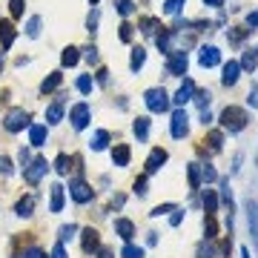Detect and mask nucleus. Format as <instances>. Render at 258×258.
<instances>
[{"mask_svg":"<svg viewBox=\"0 0 258 258\" xmlns=\"http://www.w3.org/2000/svg\"><path fill=\"white\" fill-rule=\"evenodd\" d=\"M98 20H101V14H98V9H92V12H89V17H86V26H89V32H95V29H98Z\"/></svg>","mask_w":258,"mask_h":258,"instance_id":"44","label":"nucleus"},{"mask_svg":"<svg viewBox=\"0 0 258 258\" xmlns=\"http://www.w3.org/2000/svg\"><path fill=\"white\" fill-rule=\"evenodd\" d=\"M75 233H78V227H75V224L60 227V241H69V238H75Z\"/></svg>","mask_w":258,"mask_h":258,"instance_id":"40","label":"nucleus"},{"mask_svg":"<svg viewBox=\"0 0 258 258\" xmlns=\"http://www.w3.org/2000/svg\"><path fill=\"white\" fill-rule=\"evenodd\" d=\"M0 172H3V175L12 172V161H9V158H0Z\"/></svg>","mask_w":258,"mask_h":258,"instance_id":"49","label":"nucleus"},{"mask_svg":"<svg viewBox=\"0 0 258 258\" xmlns=\"http://www.w3.org/2000/svg\"><path fill=\"white\" fill-rule=\"evenodd\" d=\"M98 258H112V250H101V256Z\"/></svg>","mask_w":258,"mask_h":258,"instance_id":"57","label":"nucleus"},{"mask_svg":"<svg viewBox=\"0 0 258 258\" xmlns=\"http://www.w3.org/2000/svg\"><path fill=\"white\" fill-rule=\"evenodd\" d=\"M46 138H49V132H46L43 124L29 127V143H32V146H46Z\"/></svg>","mask_w":258,"mask_h":258,"instance_id":"13","label":"nucleus"},{"mask_svg":"<svg viewBox=\"0 0 258 258\" xmlns=\"http://www.w3.org/2000/svg\"><path fill=\"white\" fill-rule=\"evenodd\" d=\"M247 26H253V29H256V26H258V12H253V14H250V17H247Z\"/></svg>","mask_w":258,"mask_h":258,"instance_id":"54","label":"nucleus"},{"mask_svg":"<svg viewBox=\"0 0 258 258\" xmlns=\"http://www.w3.org/2000/svg\"><path fill=\"white\" fill-rule=\"evenodd\" d=\"M112 161H115V166H127L129 164V146L127 143H118L115 149H112Z\"/></svg>","mask_w":258,"mask_h":258,"instance_id":"19","label":"nucleus"},{"mask_svg":"<svg viewBox=\"0 0 258 258\" xmlns=\"http://www.w3.org/2000/svg\"><path fill=\"white\" fill-rule=\"evenodd\" d=\"M52 258H66V250H63V244H58L55 250H52Z\"/></svg>","mask_w":258,"mask_h":258,"instance_id":"51","label":"nucleus"},{"mask_svg":"<svg viewBox=\"0 0 258 258\" xmlns=\"http://www.w3.org/2000/svg\"><path fill=\"white\" fill-rule=\"evenodd\" d=\"M181 3H184V0H166V3H164V12L166 14H178V12H181Z\"/></svg>","mask_w":258,"mask_h":258,"instance_id":"41","label":"nucleus"},{"mask_svg":"<svg viewBox=\"0 0 258 258\" xmlns=\"http://www.w3.org/2000/svg\"><path fill=\"white\" fill-rule=\"evenodd\" d=\"M135 192H138V195H146V175H141L135 181Z\"/></svg>","mask_w":258,"mask_h":258,"instance_id":"48","label":"nucleus"},{"mask_svg":"<svg viewBox=\"0 0 258 258\" xmlns=\"http://www.w3.org/2000/svg\"><path fill=\"white\" fill-rule=\"evenodd\" d=\"M69 195L78 201V204H89L92 195H95V189L89 187L86 181H72V184H69Z\"/></svg>","mask_w":258,"mask_h":258,"instance_id":"7","label":"nucleus"},{"mask_svg":"<svg viewBox=\"0 0 258 258\" xmlns=\"http://www.w3.org/2000/svg\"><path fill=\"white\" fill-rule=\"evenodd\" d=\"M204 3H207V6H215V9H221L224 6V0H204Z\"/></svg>","mask_w":258,"mask_h":258,"instance_id":"56","label":"nucleus"},{"mask_svg":"<svg viewBox=\"0 0 258 258\" xmlns=\"http://www.w3.org/2000/svg\"><path fill=\"white\" fill-rule=\"evenodd\" d=\"M169 132H172V138H187L189 135V118H187V112L184 109H178L175 115H172V124H169Z\"/></svg>","mask_w":258,"mask_h":258,"instance_id":"5","label":"nucleus"},{"mask_svg":"<svg viewBox=\"0 0 258 258\" xmlns=\"http://www.w3.org/2000/svg\"><path fill=\"white\" fill-rule=\"evenodd\" d=\"M92 78H89V75H81V78H78V92H83V95H89L92 92Z\"/></svg>","mask_w":258,"mask_h":258,"instance_id":"33","label":"nucleus"},{"mask_svg":"<svg viewBox=\"0 0 258 258\" xmlns=\"http://www.w3.org/2000/svg\"><path fill=\"white\" fill-rule=\"evenodd\" d=\"M101 247V238H98V230H83V253H95Z\"/></svg>","mask_w":258,"mask_h":258,"instance_id":"15","label":"nucleus"},{"mask_svg":"<svg viewBox=\"0 0 258 258\" xmlns=\"http://www.w3.org/2000/svg\"><path fill=\"white\" fill-rule=\"evenodd\" d=\"M14 212H17L20 218H29V215L35 212V198H32V195H23V198L17 201V207H14Z\"/></svg>","mask_w":258,"mask_h":258,"instance_id":"17","label":"nucleus"},{"mask_svg":"<svg viewBox=\"0 0 258 258\" xmlns=\"http://www.w3.org/2000/svg\"><path fill=\"white\" fill-rule=\"evenodd\" d=\"M238 75H241V63H235V60H230V63H224L221 83H224V86H235V83H238Z\"/></svg>","mask_w":258,"mask_h":258,"instance_id":"11","label":"nucleus"},{"mask_svg":"<svg viewBox=\"0 0 258 258\" xmlns=\"http://www.w3.org/2000/svg\"><path fill=\"white\" fill-rule=\"evenodd\" d=\"M49 210H52V212H60V210H63V187H60V184H55V187H52V201H49Z\"/></svg>","mask_w":258,"mask_h":258,"instance_id":"22","label":"nucleus"},{"mask_svg":"<svg viewBox=\"0 0 258 258\" xmlns=\"http://www.w3.org/2000/svg\"><path fill=\"white\" fill-rule=\"evenodd\" d=\"M115 9L124 14V17H127V14H132V9H135V6H132V0H115Z\"/></svg>","mask_w":258,"mask_h":258,"instance_id":"38","label":"nucleus"},{"mask_svg":"<svg viewBox=\"0 0 258 258\" xmlns=\"http://www.w3.org/2000/svg\"><path fill=\"white\" fill-rule=\"evenodd\" d=\"M32 161V155H29V149H20V164H23V169H26V164Z\"/></svg>","mask_w":258,"mask_h":258,"instance_id":"52","label":"nucleus"},{"mask_svg":"<svg viewBox=\"0 0 258 258\" xmlns=\"http://www.w3.org/2000/svg\"><path fill=\"white\" fill-rule=\"evenodd\" d=\"M210 89H198V92H195V104L201 106V112H207V106H210Z\"/></svg>","mask_w":258,"mask_h":258,"instance_id":"30","label":"nucleus"},{"mask_svg":"<svg viewBox=\"0 0 258 258\" xmlns=\"http://www.w3.org/2000/svg\"><path fill=\"white\" fill-rule=\"evenodd\" d=\"M207 141H210V149H212V152H218L224 138H221V132H210V135H207ZM207 141H204V143H207Z\"/></svg>","mask_w":258,"mask_h":258,"instance_id":"35","label":"nucleus"},{"mask_svg":"<svg viewBox=\"0 0 258 258\" xmlns=\"http://www.w3.org/2000/svg\"><path fill=\"white\" fill-rule=\"evenodd\" d=\"M204 233H207V238H215V233H218V227H215V218H212V215L204 218Z\"/></svg>","mask_w":258,"mask_h":258,"instance_id":"37","label":"nucleus"},{"mask_svg":"<svg viewBox=\"0 0 258 258\" xmlns=\"http://www.w3.org/2000/svg\"><path fill=\"white\" fill-rule=\"evenodd\" d=\"M256 63H258V58L253 55V52H247V55H244V60H241V69H247V72H256Z\"/></svg>","mask_w":258,"mask_h":258,"instance_id":"36","label":"nucleus"},{"mask_svg":"<svg viewBox=\"0 0 258 258\" xmlns=\"http://www.w3.org/2000/svg\"><path fill=\"white\" fill-rule=\"evenodd\" d=\"M0 43H3V49H9L14 43V26L9 20H0Z\"/></svg>","mask_w":258,"mask_h":258,"instance_id":"16","label":"nucleus"},{"mask_svg":"<svg viewBox=\"0 0 258 258\" xmlns=\"http://www.w3.org/2000/svg\"><path fill=\"white\" fill-rule=\"evenodd\" d=\"M86 60H89V63H95V60H98V49H95V46L86 49Z\"/></svg>","mask_w":258,"mask_h":258,"instance_id":"50","label":"nucleus"},{"mask_svg":"<svg viewBox=\"0 0 258 258\" xmlns=\"http://www.w3.org/2000/svg\"><path fill=\"white\" fill-rule=\"evenodd\" d=\"M184 221V212H175V215H172V218H169V224H172V227H178V224Z\"/></svg>","mask_w":258,"mask_h":258,"instance_id":"53","label":"nucleus"},{"mask_svg":"<svg viewBox=\"0 0 258 258\" xmlns=\"http://www.w3.org/2000/svg\"><path fill=\"white\" fill-rule=\"evenodd\" d=\"M138 26H141L143 35H155V29H161V20H158V17H143Z\"/></svg>","mask_w":258,"mask_h":258,"instance_id":"27","label":"nucleus"},{"mask_svg":"<svg viewBox=\"0 0 258 258\" xmlns=\"http://www.w3.org/2000/svg\"><path fill=\"white\" fill-rule=\"evenodd\" d=\"M204 210H207V215H215V210H218V198H215L212 189L204 192Z\"/></svg>","mask_w":258,"mask_h":258,"instance_id":"26","label":"nucleus"},{"mask_svg":"<svg viewBox=\"0 0 258 258\" xmlns=\"http://www.w3.org/2000/svg\"><path fill=\"white\" fill-rule=\"evenodd\" d=\"M121 256L124 258H143V250L141 247H135V244H127L124 250H121Z\"/></svg>","mask_w":258,"mask_h":258,"instance_id":"32","label":"nucleus"},{"mask_svg":"<svg viewBox=\"0 0 258 258\" xmlns=\"http://www.w3.org/2000/svg\"><path fill=\"white\" fill-rule=\"evenodd\" d=\"M155 43H158V49H161V52H166V55H169V43H172V32H164V35H158V37H155Z\"/></svg>","mask_w":258,"mask_h":258,"instance_id":"31","label":"nucleus"},{"mask_svg":"<svg viewBox=\"0 0 258 258\" xmlns=\"http://www.w3.org/2000/svg\"><path fill=\"white\" fill-rule=\"evenodd\" d=\"M187 175H189V187L198 189L201 187V169H198V164H189L187 166Z\"/></svg>","mask_w":258,"mask_h":258,"instance_id":"28","label":"nucleus"},{"mask_svg":"<svg viewBox=\"0 0 258 258\" xmlns=\"http://www.w3.org/2000/svg\"><path fill=\"white\" fill-rule=\"evenodd\" d=\"M0 72H3V55H0Z\"/></svg>","mask_w":258,"mask_h":258,"instance_id":"59","label":"nucleus"},{"mask_svg":"<svg viewBox=\"0 0 258 258\" xmlns=\"http://www.w3.org/2000/svg\"><path fill=\"white\" fill-rule=\"evenodd\" d=\"M72 158L69 155H58V161H55V169H58L60 175H69V169H72Z\"/></svg>","mask_w":258,"mask_h":258,"instance_id":"29","label":"nucleus"},{"mask_svg":"<svg viewBox=\"0 0 258 258\" xmlns=\"http://www.w3.org/2000/svg\"><path fill=\"white\" fill-rule=\"evenodd\" d=\"M115 233L124 238V241H129L132 235H135V224L129 221V218H115Z\"/></svg>","mask_w":258,"mask_h":258,"instance_id":"14","label":"nucleus"},{"mask_svg":"<svg viewBox=\"0 0 258 258\" xmlns=\"http://www.w3.org/2000/svg\"><path fill=\"white\" fill-rule=\"evenodd\" d=\"M247 104L253 106V109H258V83H253V89H250V98H247Z\"/></svg>","mask_w":258,"mask_h":258,"instance_id":"46","label":"nucleus"},{"mask_svg":"<svg viewBox=\"0 0 258 258\" xmlns=\"http://www.w3.org/2000/svg\"><path fill=\"white\" fill-rule=\"evenodd\" d=\"M89 118H92V109H89V104H75L69 112V121L75 129H86L89 127Z\"/></svg>","mask_w":258,"mask_h":258,"instance_id":"4","label":"nucleus"},{"mask_svg":"<svg viewBox=\"0 0 258 258\" xmlns=\"http://www.w3.org/2000/svg\"><path fill=\"white\" fill-rule=\"evenodd\" d=\"M247 121H250V118H247V112L241 109V106H227V109L221 112V127L227 129L230 135L241 132V129L247 127Z\"/></svg>","mask_w":258,"mask_h":258,"instance_id":"1","label":"nucleus"},{"mask_svg":"<svg viewBox=\"0 0 258 258\" xmlns=\"http://www.w3.org/2000/svg\"><path fill=\"white\" fill-rule=\"evenodd\" d=\"M198 60H201V66H207V69H210V66H218V63H221V52L215 46H204L198 52Z\"/></svg>","mask_w":258,"mask_h":258,"instance_id":"10","label":"nucleus"},{"mask_svg":"<svg viewBox=\"0 0 258 258\" xmlns=\"http://www.w3.org/2000/svg\"><path fill=\"white\" fill-rule=\"evenodd\" d=\"M106 81H109V72L101 69V72H98V83H106Z\"/></svg>","mask_w":258,"mask_h":258,"instance_id":"55","label":"nucleus"},{"mask_svg":"<svg viewBox=\"0 0 258 258\" xmlns=\"http://www.w3.org/2000/svg\"><path fill=\"white\" fill-rule=\"evenodd\" d=\"M132 132H135V138H138V141H146V138H149V118H135Z\"/></svg>","mask_w":258,"mask_h":258,"instance_id":"18","label":"nucleus"},{"mask_svg":"<svg viewBox=\"0 0 258 258\" xmlns=\"http://www.w3.org/2000/svg\"><path fill=\"white\" fill-rule=\"evenodd\" d=\"M46 169H49V164H46V158H35L32 164L23 169V178H26V184H37L40 178L46 175Z\"/></svg>","mask_w":258,"mask_h":258,"instance_id":"6","label":"nucleus"},{"mask_svg":"<svg viewBox=\"0 0 258 258\" xmlns=\"http://www.w3.org/2000/svg\"><path fill=\"white\" fill-rule=\"evenodd\" d=\"M143 60H146V52H143L141 46H135V49H132V58H129V69L138 72L143 66Z\"/></svg>","mask_w":258,"mask_h":258,"instance_id":"23","label":"nucleus"},{"mask_svg":"<svg viewBox=\"0 0 258 258\" xmlns=\"http://www.w3.org/2000/svg\"><path fill=\"white\" fill-rule=\"evenodd\" d=\"M23 258H46V256H43V250H40V247H29V250L23 253Z\"/></svg>","mask_w":258,"mask_h":258,"instance_id":"47","label":"nucleus"},{"mask_svg":"<svg viewBox=\"0 0 258 258\" xmlns=\"http://www.w3.org/2000/svg\"><path fill=\"white\" fill-rule=\"evenodd\" d=\"M60 83H63V75H60V72H52L46 81L40 83V92H43V95H46V92H55Z\"/></svg>","mask_w":258,"mask_h":258,"instance_id":"20","label":"nucleus"},{"mask_svg":"<svg viewBox=\"0 0 258 258\" xmlns=\"http://www.w3.org/2000/svg\"><path fill=\"white\" fill-rule=\"evenodd\" d=\"M9 9H12L14 17H20V14H23V9H26V0H12V3H9Z\"/></svg>","mask_w":258,"mask_h":258,"instance_id":"43","label":"nucleus"},{"mask_svg":"<svg viewBox=\"0 0 258 258\" xmlns=\"http://www.w3.org/2000/svg\"><path fill=\"white\" fill-rule=\"evenodd\" d=\"M118 35H121V40H124V43H129V40H132V26H129V23H121V32H118Z\"/></svg>","mask_w":258,"mask_h":258,"instance_id":"45","label":"nucleus"},{"mask_svg":"<svg viewBox=\"0 0 258 258\" xmlns=\"http://www.w3.org/2000/svg\"><path fill=\"white\" fill-rule=\"evenodd\" d=\"M78 60H81V55H78V49L75 46L63 49V55H60V63H63V66H75Z\"/></svg>","mask_w":258,"mask_h":258,"instance_id":"25","label":"nucleus"},{"mask_svg":"<svg viewBox=\"0 0 258 258\" xmlns=\"http://www.w3.org/2000/svg\"><path fill=\"white\" fill-rule=\"evenodd\" d=\"M143 104H146V109H149V112H155V115H164L166 109H169V95H166L161 86H155V89H146V92H143Z\"/></svg>","mask_w":258,"mask_h":258,"instance_id":"2","label":"nucleus"},{"mask_svg":"<svg viewBox=\"0 0 258 258\" xmlns=\"http://www.w3.org/2000/svg\"><path fill=\"white\" fill-rule=\"evenodd\" d=\"M187 66H189L187 52H172L169 60H166V72L169 75H187Z\"/></svg>","mask_w":258,"mask_h":258,"instance_id":"8","label":"nucleus"},{"mask_svg":"<svg viewBox=\"0 0 258 258\" xmlns=\"http://www.w3.org/2000/svg\"><path fill=\"white\" fill-rule=\"evenodd\" d=\"M95 3H98V0H92V6H95Z\"/></svg>","mask_w":258,"mask_h":258,"instance_id":"60","label":"nucleus"},{"mask_svg":"<svg viewBox=\"0 0 258 258\" xmlns=\"http://www.w3.org/2000/svg\"><path fill=\"white\" fill-rule=\"evenodd\" d=\"M63 121V106L60 104H52L46 109V124H60Z\"/></svg>","mask_w":258,"mask_h":258,"instance_id":"24","label":"nucleus"},{"mask_svg":"<svg viewBox=\"0 0 258 258\" xmlns=\"http://www.w3.org/2000/svg\"><path fill=\"white\" fill-rule=\"evenodd\" d=\"M3 127L9 129V132H20L23 127H29V112H26V109H9Z\"/></svg>","mask_w":258,"mask_h":258,"instance_id":"3","label":"nucleus"},{"mask_svg":"<svg viewBox=\"0 0 258 258\" xmlns=\"http://www.w3.org/2000/svg\"><path fill=\"white\" fill-rule=\"evenodd\" d=\"M106 143H109V132H106V129H98L92 135V141H89V146H92L95 152H101V149H106Z\"/></svg>","mask_w":258,"mask_h":258,"instance_id":"21","label":"nucleus"},{"mask_svg":"<svg viewBox=\"0 0 258 258\" xmlns=\"http://www.w3.org/2000/svg\"><path fill=\"white\" fill-rule=\"evenodd\" d=\"M241 258H253L250 256V250H241Z\"/></svg>","mask_w":258,"mask_h":258,"instance_id":"58","label":"nucleus"},{"mask_svg":"<svg viewBox=\"0 0 258 258\" xmlns=\"http://www.w3.org/2000/svg\"><path fill=\"white\" fill-rule=\"evenodd\" d=\"M166 212H175V204H161V207H155L149 215H152V218H158V215H166Z\"/></svg>","mask_w":258,"mask_h":258,"instance_id":"42","label":"nucleus"},{"mask_svg":"<svg viewBox=\"0 0 258 258\" xmlns=\"http://www.w3.org/2000/svg\"><path fill=\"white\" fill-rule=\"evenodd\" d=\"M164 164H166V152H164V149H152V152H149V158H146V175L158 172Z\"/></svg>","mask_w":258,"mask_h":258,"instance_id":"12","label":"nucleus"},{"mask_svg":"<svg viewBox=\"0 0 258 258\" xmlns=\"http://www.w3.org/2000/svg\"><path fill=\"white\" fill-rule=\"evenodd\" d=\"M26 35H29V37L40 35V17H29V23H26Z\"/></svg>","mask_w":258,"mask_h":258,"instance_id":"34","label":"nucleus"},{"mask_svg":"<svg viewBox=\"0 0 258 258\" xmlns=\"http://www.w3.org/2000/svg\"><path fill=\"white\" fill-rule=\"evenodd\" d=\"M215 178H218V172H215V169H212L210 164H207L204 169H201V181H204V184H212Z\"/></svg>","mask_w":258,"mask_h":258,"instance_id":"39","label":"nucleus"},{"mask_svg":"<svg viewBox=\"0 0 258 258\" xmlns=\"http://www.w3.org/2000/svg\"><path fill=\"white\" fill-rule=\"evenodd\" d=\"M192 95H195V83H192V81L187 78V81L181 83V89L175 92V98H172V104H178L181 109H184V106H187L189 101H192Z\"/></svg>","mask_w":258,"mask_h":258,"instance_id":"9","label":"nucleus"}]
</instances>
